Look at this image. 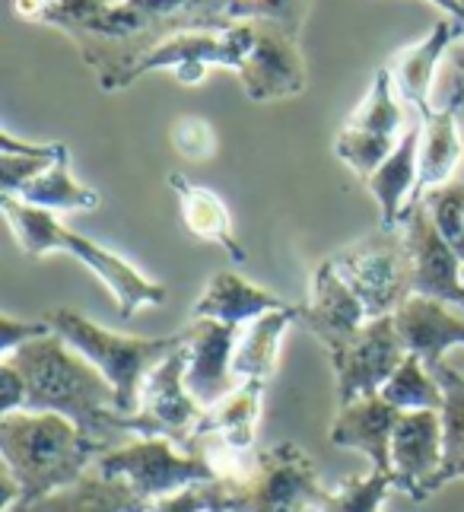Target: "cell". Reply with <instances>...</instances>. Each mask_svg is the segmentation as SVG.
<instances>
[{"instance_id":"6da1fadb","label":"cell","mask_w":464,"mask_h":512,"mask_svg":"<svg viewBox=\"0 0 464 512\" xmlns=\"http://www.w3.org/2000/svg\"><path fill=\"white\" fill-rule=\"evenodd\" d=\"M4 360L20 369L26 382L23 411L61 414L109 449L115 436L124 433V414H118L112 382L83 353L70 347L61 334L29 341Z\"/></svg>"},{"instance_id":"7a4b0ae2","label":"cell","mask_w":464,"mask_h":512,"mask_svg":"<svg viewBox=\"0 0 464 512\" xmlns=\"http://www.w3.org/2000/svg\"><path fill=\"white\" fill-rule=\"evenodd\" d=\"M102 452H109V446L61 414L16 411L0 417V458L23 487L16 509L77 484Z\"/></svg>"},{"instance_id":"3957f363","label":"cell","mask_w":464,"mask_h":512,"mask_svg":"<svg viewBox=\"0 0 464 512\" xmlns=\"http://www.w3.org/2000/svg\"><path fill=\"white\" fill-rule=\"evenodd\" d=\"M0 210H4L13 236L26 255L45 258L51 252H67V255H74L83 268L93 271L102 280V287L112 293L121 319H134V312L140 306H163L166 303V287L159 284V280H150L147 274H140L134 264L109 252L105 245L74 233V229H67L51 210L32 207L16 198V194H0Z\"/></svg>"},{"instance_id":"277c9868","label":"cell","mask_w":464,"mask_h":512,"mask_svg":"<svg viewBox=\"0 0 464 512\" xmlns=\"http://www.w3.org/2000/svg\"><path fill=\"white\" fill-rule=\"evenodd\" d=\"M42 319L112 382L118 414L124 417H134L140 411L144 382L153 369L166 357H172L178 347L188 344V328L166 334V338H131V334H118L96 325L77 309H48L42 312Z\"/></svg>"},{"instance_id":"5b68a950","label":"cell","mask_w":464,"mask_h":512,"mask_svg":"<svg viewBox=\"0 0 464 512\" xmlns=\"http://www.w3.org/2000/svg\"><path fill=\"white\" fill-rule=\"evenodd\" d=\"M325 500L312 458L296 443H280L258 452L245 478L226 481L220 512H318Z\"/></svg>"},{"instance_id":"8992f818","label":"cell","mask_w":464,"mask_h":512,"mask_svg":"<svg viewBox=\"0 0 464 512\" xmlns=\"http://www.w3.org/2000/svg\"><path fill=\"white\" fill-rule=\"evenodd\" d=\"M331 264L360 296L369 319H388L410 296V252L401 229L379 226L376 233L356 239L347 249L331 255Z\"/></svg>"},{"instance_id":"52a82bcc","label":"cell","mask_w":464,"mask_h":512,"mask_svg":"<svg viewBox=\"0 0 464 512\" xmlns=\"http://www.w3.org/2000/svg\"><path fill=\"white\" fill-rule=\"evenodd\" d=\"M96 471L105 478H124L147 503L191 484L223 481L207 455L175 446L166 436H137L134 443L112 446L99 455Z\"/></svg>"},{"instance_id":"ba28073f","label":"cell","mask_w":464,"mask_h":512,"mask_svg":"<svg viewBox=\"0 0 464 512\" xmlns=\"http://www.w3.org/2000/svg\"><path fill=\"white\" fill-rule=\"evenodd\" d=\"M188 376V344L166 357L144 382L140 411L124 417V433L131 436H166L175 446L188 449L198 436L207 408L191 395Z\"/></svg>"},{"instance_id":"9c48e42d","label":"cell","mask_w":464,"mask_h":512,"mask_svg":"<svg viewBox=\"0 0 464 512\" xmlns=\"http://www.w3.org/2000/svg\"><path fill=\"white\" fill-rule=\"evenodd\" d=\"M255 29L252 23H236L229 29H188L175 32L166 42H159L150 55L137 61V67L128 74V86L150 74V70H169V74L185 83L198 86L210 67H229L239 74L245 55L252 51Z\"/></svg>"},{"instance_id":"30bf717a","label":"cell","mask_w":464,"mask_h":512,"mask_svg":"<svg viewBox=\"0 0 464 512\" xmlns=\"http://www.w3.org/2000/svg\"><path fill=\"white\" fill-rule=\"evenodd\" d=\"M328 353L337 379V401L347 408L353 401L382 392V385L404 363L407 347L398 334L395 315H388V319H369L347 344Z\"/></svg>"},{"instance_id":"8fae6325","label":"cell","mask_w":464,"mask_h":512,"mask_svg":"<svg viewBox=\"0 0 464 512\" xmlns=\"http://www.w3.org/2000/svg\"><path fill=\"white\" fill-rule=\"evenodd\" d=\"M401 233L410 252V287L414 296L439 299L464 309V261L436 229L430 210L420 201L407 204L401 217Z\"/></svg>"},{"instance_id":"7c38bea8","label":"cell","mask_w":464,"mask_h":512,"mask_svg":"<svg viewBox=\"0 0 464 512\" xmlns=\"http://www.w3.org/2000/svg\"><path fill=\"white\" fill-rule=\"evenodd\" d=\"M255 42L239 67V83L252 102L293 99L306 90V58L299 51V35L271 20H255Z\"/></svg>"},{"instance_id":"4fadbf2b","label":"cell","mask_w":464,"mask_h":512,"mask_svg":"<svg viewBox=\"0 0 464 512\" xmlns=\"http://www.w3.org/2000/svg\"><path fill=\"white\" fill-rule=\"evenodd\" d=\"M445 436L439 411H401L391 436V468L395 487L414 503H423L433 493V481L442 471Z\"/></svg>"},{"instance_id":"5bb4252c","label":"cell","mask_w":464,"mask_h":512,"mask_svg":"<svg viewBox=\"0 0 464 512\" xmlns=\"http://www.w3.org/2000/svg\"><path fill=\"white\" fill-rule=\"evenodd\" d=\"M239 325L226 322H191L188 325V388L204 408L220 404L229 392H236L242 385L236 369H232V357L239 347Z\"/></svg>"},{"instance_id":"9a60e30c","label":"cell","mask_w":464,"mask_h":512,"mask_svg":"<svg viewBox=\"0 0 464 512\" xmlns=\"http://www.w3.org/2000/svg\"><path fill=\"white\" fill-rule=\"evenodd\" d=\"M299 322L328 350L347 344L353 334L369 322L360 296H356L347 287V280L337 274L331 258L318 264V271L312 277V296H309V303L302 306Z\"/></svg>"},{"instance_id":"2e32d148","label":"cell","mask_w":464,"mask_h":512,"mask_svg":"<svg viewBox=\"0 0 464 512\" xmlns=\"http://www.w3.org/2000/svg\"><path fill=\"white\" fill-rule=\"evenodd\" d=\"M464 39V26L452 16H442L439 23H433V29L423 35L417 45H410L404 51H398L395 61L388 64L391 80H395L398 96L414 105V112L423 115L426 109H433V77L439 61H445L449 48L455 42Z\"/></svg>"},{"instance_id":"e0dca14e","label":"cell","mask_w":464,"mask_h":512,"mask_svg":"<svg viewBox=\"0 0 464 512\" xmlns=\"http://www.w3.org/2000/svg\"><path fill=\"white\" fill-rule=\"evenodd\" d=\"M395 325L407 353H417L426 366L445 360L452 347H464V309L439 299L410 296L395 312Z\"/></svg>"},{"instance_id":"ac0fdd59","label":"cell","mask_w":464,"mask_h":512,"mask_svg":"<svg viewBox=\"0 0 464 512\" xmlns=\"http://www.w3.org/2000/svg\"><path fill=\"white\" fill-rule=\"evenodd\" d=\"M398 417L401 411L391 408L382 395L360 398L337 414L331 427V443L341 449L363 452L376 471L395 474V468H391V436H395Z\"/></svg>"},{"instance_id":"d6986e66","label":"cell","mask_w":464,"mask_h":512,"mask_svg":"<svg viewBox=\"0 0 464 512\" xmlns=\"http://www.w3.org/2000/svg\"><path fill=\"white\" fill-rule=\"evenodd\" d=\"M420 140H423V125H407L401 134L395 153L369 175L366 188L376 198L382 210V226L385 229H401V217L407 204L414 201L417 179H420Z\"/></svg>"},{"instance_id":"ffe728a7","label":"cell","mask_w":464,"mask_h":512,"mask_svg":"<svg viewBox=\"0 0 464 512\" xmlns=\"http://www.w3.org/2000/svg\"><path fill=\"white\" fill-rule=\"evenodd\" d=\"M264 385L267 382L245 379L236 392H229L220 404L207 408L201 427H198V436L194 439H210V443H217L220 449H226L232 455L252 458Z\"/></svg>"},{"instance_id":"44dd1931","label":"cell","mask_w":464,"mask_h":512,"mask_svg":"<svg viewBox=\"0 0 464 512\" xmlns=\"http://www.w3.org/2000/svg\"><path fill=\"white\" fill-rule=\"evenodd\" d=\"M287 309L280 296H274L271 290H264L252 280H245L236 271H220L210 277L207 290L201 293V299L191 309V322H226V325H242V322H255L267 312Z\"/></svg>"},{"instance_id":"7402d4cb","label":"cell","mask_w":464,"mask_h":512,"mask_svg":"<svg viewBox=\"0 0 464 512\" xmlns=\"http://www.w3.org/2000/svg\"><path fill=\"white\" fill-rule=\"evenodd\" d=\"M169 185L178 194V210H182V223L188 233L201 242L220 245V249L229 255V261L245 264L248 252L239 245V239L232 236L229 207L223 204L220 194L204 185H194L182 172H169Z\"/></svg>"},{"instance_id":"603a6c76","label":"cell","mask_w":464,"mask_h":512,"mask_svg":"<svg viewBox=\"0 0 464 512\" xmlns=\"http://www.w3.org/2000/svg\"><path fill=\"white\" fill-rule=\"evenodd\" d=\"M147 509L150 503L124 478H105L99 471H86L77 484H70L16 512H147Z\"/></svg>"},{"instance_id":"cb8c5ba5","label":"cell","mask_w":464,"mask_h":512,"mask_svg":"<svg viewBox=\"0 0 464 512\" xmlns=\"http://www.w3.org/2000/svg\"><path fill=\"white\" fill-rule=\"evenodd\" d=\"M423 140H420V179L414 201H420L426 191H433L445 182H452V175L464 163V140L458 131V112L452 109H426L420 115ZM410 201V204H414Z\"/></svg>"},{"instance_id":"d4e9b609","label":"cell","mask_w":464,"mask_h":512,"mask_svg":"<svg viewBox=\"0 0 464 512\" xmlns=\"http://www.w3.org/2000/svg\"><path fill=\"white\" fill-rule=\"evenodd\" d=\"M306 16L309 0H194L191 29H229L236 23L271 20L299 35Z\"/></svg>"},{"instance_id":"484cf974","label":"cell","mask_w":464,"mask_h":512,"mask_svg":"<svg viewBox=\"0 0 464 512\" xmlns=\"http://www.w3.org/2000/svg\"><path fill=\"white\" fill-rule=\"evenodd\" d=\"M299 315H302V306H287V309L267 312L248 325V331L239 338L236 357H232V369H236L239 382H245V379L267 382L274 376L280 341Z\"/></svg>"},{"instance_id":"4316f807","label":"cell","mask_w":464,"mask_h":512,"mask_svg":"<svg viewBox=\"0 0 464 512\" xmlns=\"http://www.w3.org/2000/svg\"><path fill=\"white\" fill-rule=\"evenodd\" d=\"M426 369H430L433 379L442 388V411L439 414H442L445 458H442V471L433 481V493H436L445 484L464 478V373H458L449 360H439Z\"/></svg>"},{"instance_id":"83f0119b","label":"cell","mask_w":464,"mask_h":512,"mask_svg":"<svg viewBox=\"0 0 464 512\" xmlns=\"http://www.w3.org/2000/svg\"><path fill=\"white\" fill-rule=\"evenodd\" d=\"M16 198L32 207L51 210V214H80V210L99 207V194L70 175V150H64L51 169H45L42 175H35L32 182H26L16 191Z\"/></svg>"},{"instance_id":"f1b7e54d","label":"cell","mask_w":464,"mask_h":512,"mask_svg":"<svg viewBox=\"0 0 464 512\" xmlns=\"http://www.w3.org/2000/svg\"><path fill=\"white\" fill-rule=\"evenodd\" d=\"M344 128L366 131V134H382V137H401L407 131V118H404L401 105H398V90H395V80H391L388 67L376 70L369 93L353 109V115L347 118Z\"/></svg>"},{"instance_id":"f546056e","label":"cell","mask_w":464,"mask_h":512,"mask_svg":"<svg viewBox=\"0 0 464 512\" xmlns=\"http://www.w3.org/2000/svg\"><path fill=\"white\" fill-rule=\"evenodd\" d=\"M64 150L67 147L58 144V140H51V144H26V140H16L10 131H0V185H4V194H16L35 175L51 169Z\"/></svg>"},{"instance_id":"4dcf8cb0","label":"cell","mask_w":464,"mask_h":512,"mask_svg":"<svg viewBox=\"0 0 464 512\" xmlns=\"http://www.w3.org/2000/svg\"><path fill=\"white\" fill-rule=\"evenodd\" d=\"M379 395L398 411H442V388L417 353H407Z\"/></svg>"},{"instance_id":"1f68e13d","label":"cell","mask_w":464,"mask_h":512,"mask_svg":"<svg viewBox=\"0 0 464 512\" xmlns=\"http://www.w3.org/2000/svg\"><path fill=\"white\" fill-rule=\"evenodd\" d=\"M401 137H382V134H366V131H353L344 128L334 140V153L347 169H353L360 179L366 182L372 172H376L391 153H395Z\"/></svg>"},{"instance_id":"d6a6232c","label":"cell","mask_w":464,"mask_h":512,"mask_svg":"<svg viewBox=\"0 0 464 512\" xmlns=\"http://www.w3.org/2000/svg\"><path fill=\"white\" fill-rule=\"evenodd\" d=\"M388 490H395V474L372 468L366 478H347L341 487L328 490V500L318 512H379Z\"/></svg>"},{"instance_id":"836d02e7","label":"cell","mask_w":464,"mask_h":512,"mask_svg":"<svg viewBox=\"0 0 464 512\" xmlns=\"http://www.w3.org/2000/svg\"><path fill=\"white\" fill-rule=\"evenodd\" d=\"M420 204L430 210V217L442 233V239L449 242L458 252V258L464 261V182L452 179L433 191H426Z\"/></svg>"},{"instance_id":"e575fe53","label":"cell","mask_w":464,"mask_h":512,"mask_svg":"<svg viewBox=\"0 0 464 512\" xmlns=\"http://www.w3.org/2000/svg\"><path fill=\"white\" fill-rule=\"evenodd\" d=\"M169 137H172V147L178 150V156H185L191 163L213 160V153H217V131L210 128V121H204L198 115L178 118Z\"/></svg>"},{"instance_id":"d590c367","label":"cell","mask_w":464,"mask_h":512,"mask_svg":"<svg viewBox=\"0 0 464 512\" xmlns=\"http://www.w3.org/2000/svg\"><path fill=\"white\" fill-rule=\"evenodd\" d=\"M226 500V481L191 484L163 500H153L147 512H220Z\"/></svg>"},{"instance_id":"8d00e7d4","label":"cell","mask_w":464,"mask_h":512,"mask_svg":"<svg viewBox=\"0 0 464 512\" xmlns=\"http://www.w3.org/2000/svg\"><path fill=\"white\" fill-rule=\"evenodd\" d=\"M48 334H55V331H51V325L42 319V315L39 319H16V315H4V319H0V353L10 357L13 350H20L29 341L48 338Z\"/></svg>"},{"instance_id":"74e56055","label":"cell","mask_w":464,"mask_h":512,"mask_svg":"<svg viewBox=\"0 0 464 512\" xmlns=\"http://www.w3.org/2000/svg\"><path fill=\"white\" fill-rule=\"evenodd\" d=\"M445 90H442V105H436V109H452L458 112L464 105V39L455 42L449 48V55H445Z\"/></svg>"},{"instance_id":"f35d334b","label":"cell","mask_w":464,"mask_h":512,"mask_svg":"<svg viewBox=\"0 0 464 512\" xmlns=\"http://www.w3.org/2000/svg\"><path fill=\"white\" fill-rule=\"evenodd\" d=\"M26 404V382L10 360L0 363V417L23 411Z\"/></svg>"},{"instance_id":"ab89813d","label":"cell","mask_w":464,"mask_h":512,"mask_svg":"<svg viewBox=\"0 0 464 512\" xmlns=\"http://www.w3.org/2000/svg\"><path fill=\"white\" fill-rule=\"evenodd\" d=\"M10 7L26 23H45L48 10H51V0H10Z\"/></svg>"},{"instance_id":"60d3db41","label":"cell","mask_w":464,"mask_h":512,"mask_svg":"<svg viewBox=\"0 0 464 512\" xmlns=\"http://www.w3.org/2000/svg\"><path fill=\"white\" fill-rule=\"evenodd\" d=\"M433 7H439L445 16H452V20H458L464 26V0H430Z\"/></svg>"},{"instance_id":"b9f144b4","label":"cell","mask_w":464,"mask_h":512,"mask_svg":"<svg viewBox=\"0 0 464 512\" xmlns=\"http://www.w3.org/2000/svg\"><path fill=\"white\" fill-rule=\"evenodd\" d=\"M61 4H77V7H118L124 0H61Z\"/></svg>"},{"instance_id":"7bdbcfd3","label":"cell","mask_w":464,"mask_h":512,"mask_svg":"<svg viewBox=\"0 0 464 512\" xmlns=\"http://www.w3.org/2000/svg\"><path fill=\"white\" fill-rule=\"evenodd\" d=\"M458 131H461V140H464V105L458 109ZM458 179L464 182V163H461V169H458Z\"/></svg>"}]
</instances>
